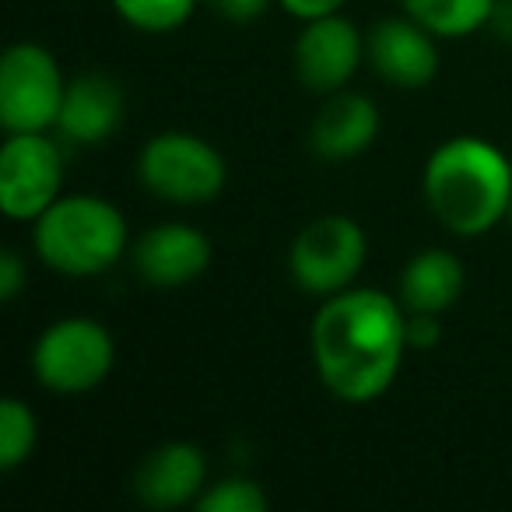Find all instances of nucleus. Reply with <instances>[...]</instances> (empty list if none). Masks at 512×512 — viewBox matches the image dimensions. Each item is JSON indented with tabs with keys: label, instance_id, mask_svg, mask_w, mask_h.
<instances>
[{
	"label": "nucleus",
	"instance_id": "nucleus-26",
	"mask_svg": "<svg viewBox=\"0 0 512 512\" xmlns=\"http://www.w3.org/2000/svg\"><path fill=\"white\" fill-rule=\"evenodd\" d=\"M509 158H512V155H509Z\"/></svg>",
	"mask_w": 512,
	"mask_h": 512
},
{
	"label": "nucleus",
	"instance_id": "nucleus-21",
	"mask_svg": "<svg viewBox=\"0 0 512 512\" xmlns=\"http://www.w3.org/2000/svg\"><path fill=\"white\" fill-rule=\"evenodd\" d=\"M404 334H407V348L411 351H432L435 344L442 341L439 313H407Z\"/></svg>",
	"mask_w": 512,
	"mask_h": 512
},
{
	"label": "nucleus",
	"instance_id": "nucleus-16",
	"mask_svg": "<svg viewBox=\"0 0 512 512\" xmlns=\"http://www.w3.org/2000/svg\"><path fill=\"white\" fill-rule=\"evenodd\" d=\"M400 8L435 39H467L488 25L495 0H400Z\"/></svg>",
	"mask_w": 512,
	"mask_h": 512
},
{
	"label": "nucleus",
	"instance_id": "nucleus-3",
	"mask_svg": "<svg viewBox=\"0 0 512 512\" xmlns=\"http://www.w3.org/2000/svg\"><path fill=\"white\" fill-rule=\"evenodd\" d=\"M130 246L120 207L95 193L57 197L32 221V249L43 267L64 278H99L113 271Z\"/></svg>",
	"mask_w": 512,
	"mask_h": 512
},
{
	"label": "nucleus",
	"instance_id": "nucleus-20",
	"mask_svg": "<svg viewBox=\"0 0 512 512\" xmlns=\"http://www.w3.org/2000/svg\"><path fill=\"white\" fill-rule=\"evenodd\" d=\"M207 11L232 25H249V22H260L267 15L274 0H204Z\"/></svg>",
	"mask_w": 512,
	"mask_h": 512
},
{
	"label": "nucleus",
	"instance_id": "nucleus-4",
	"mask_svg": "<svg viewBox=\"0 0 512 512\" xmlns=\"http://www.w3.org/2000/svg\"><path fill=\"white\" fill-rule=\"evenodd\" d=\"M137 179L151 197L176 207L211 204L228 183V165L211 141L186 130H162L137 155Z\"/></svg>",
	"mask_w": 512,
	"mask_h": 512
},
{
	"label": "nucleus",
	"instance_id": "nucleus-1",
	"mask_svg": "<svg viewBox=\"0 0 512 512\" xmlns=\"http://www.w3.org/2000/svg\"><path fill=\"white\" fill-rule=\"evenodd\" d=\"M407 309L379 288H344L313 316L309 351L320 383L341 404H372L393 386L407 348Z\"/></svg>",
	"mask_w": 512,
	"mask_h": 512
},
{
	"label": "nucleus",
	"instance_id": "nucleus-18",
	"mask_svg": "<svg viewBox=\"0 0 512 512\" xmlns=\"http://www.w3.org/2000/svg\"><path fill=\"white\" fill-rule=\"evenodd\" d=\"M113 11L144 36H169L197 11V0H113Z\"/></svg>",
	"mask_w": 512,
	"mask_h": 512
},
{
	"label": "nucleus",
	"instance_id": "nucleus-6",
	"mask_svg": "<svg viewBox=\"0 0 512 512\" xmlns=\"http://www.w3.org/2000/svg\"><path fill=\"white\" fill-rule=\"evenodd\" d=\"M369 256L365 228L348 214H320L299 228L288 249V274L295 288L313 299H330L358 281Z\"/></svg>",
	"mask_w": 512,
	"mask_h": 512
},
{
	"label": "nucleus",
	"instance_id": "nucleus-5",
	"mask_svg": "<svg viewBox=\"0 0 512 512\" xmlns=\"http://www.w3.org/2000/svg\"><path fill=\"white\" fill-rule=\"evenodd\" d=\"M116 365V341L99 320L64 316L36 337L32 372L36 383L60 397H78L109 379Z\"/></svg>",
	"mask_w": 512,
	"mask_h": 512
},
{
	"label": "nucleus",
	"instance_id": "nucleus-25",
	"mask_svg": "<svg viewBox=\"0 0 512 512\" xmlns=\"http://www.w3.org/2000/svg\"><path fill=\"white\" fill-rule=\"evenodd\" d=\"M505 221H509V225H512V204H509V218H505Z\"/></svg>",
	"mask_w": 512,
	"mask_h": 512
},
{
	"label": "nucleus",
	"instance_id": "nucleus-2",
	"mask_svg": "<svg viewBox=\"0 0 512 512\" xmlns=\"http://www.w3.org/2000/svg\"><path fill=\"white\" fill-rule=\"evenodd\" d=\"M421 193L432 218L456 239L488 235L509 218L512 158L484 137H449L428 155Z\"/></svg>",
	"mask_w": 512,
	"mask_h": 512
},
{
	"label": "nucleus",
	"instance_id": "nucleus-10",
	"mask_svg": "<svg viewBox=\"0 0 512 512\" xmlns=\"http://www.w3.org/2000/svg\"><path fill=\"white\" fill-rule=\"evenodd\" d=\"M211 256V239L186 221H158L130 246L134 274L158 292H176L197 281L211 267Z\"/></svg>",
	"mask_w": 512,
	"mask_h": 512
},
{
	"label": "nucleus",
	"instance_id": "nucleus-14",
	"mask_svg": "<svg viewBox=\"0 0 512 512\" xmlns=\"http://www.w3.org/2000/svg\"><path fill=\"white\" fill-rule=\"evenodd\" d=\"M123 116H127V99L120 81L106 74H78L67 81L57 130L74 144H102L123 127Z\"/></svg>",
	"mask_w": 512,
	"mask_h": 512
},
{
	"label": "nucleus",
	"instance_id": "nucleus-12",
	"mask_svg": "<svg viewBox=\"0 0 512 512\" xmlns=\"http://www.w3.org/2000/svg\"><path fill=\"white\" fill-rule=\"evenodd\" d=\"M130 488L137 502L148 509H183L197 502L200 491L207 488V460L193 442H162L141 456Z\"/></svg>",
	"mask_w": 512,
	"mask_h": 512
},
{
	"label": "nucleus",
	"instance_id": "nucleus-22",
	"mask_svg": "<svg viewBox=\"0 0 512 512\" xmlns=\"http://www.w3.org/2000/svg\"><path fill=\"white\" fill-rule=\"evenodd\" d=\"M25 278H29V271H25L22 253L18 249H4L0 253V302H15L25 288Z\"/></svg>",
	"mask_w": 512,
	"mask_h": 512
},
{
	"label": "nucleus",
	"instance_id": "nucleus-8",
	"mask_svg": "<svg viewBox=\"0 0 512 512\" xmlns=\"http://www.w3.org/2000/svg\"><path fill=\"white\" fill-rule=\"evenodd\" d=\"M64 197V155L50 130L8 134L0 148V211L11 221H36Z\"/></svg>",
	"mask_w": 512,
	"mask_h": 512
},
{
	"label": "nucleus",
	"instance_id": "nucleus-23",
	"mask_svg": "<svg viewBox=\"0 0 512 512\" xmlns=\"http://www.w3.org/2000/svg\"><path fill=\"white\" fill-rule=\"evenodd\" d=\"M278 4L292 18H299V22H313V18H323V15H337L348 0H278Z\"/></svg>",
	"mask_w": 512,
	"mask_h": 512
},
{
	"label": "nucleus",
	"instance_id": "nucleus-19",
	"mask_svg": "<svg viewBox=\"0 0 512 512\" xmlns=\"http://www.w3.org/2000/svg\"><path fill=\"white\" fill-rule=\"evenodd\" d=\"M197 512H267L271 498L253 477H221V481L207 484L200 498L193 502Z\"/></svg>",
	"mask_w": 512,
	"mask_h": 512
},
{
	"label": "nucleus",
	"instance_id": "nucleus-15",
	"mask_svg": "<svg viewBox=\"0 0 512 512\" xmlns=\"http://www.w3.org/2000/svg\"><path fill=\"white\" fill-rule=\"evenodd\" d=\"M467 274L449 249H421L404 264L397 281V299L407 313H446L463 295Z\"/></svg>",
	"mask_w": 512,
	"mask_h": 512
},
{
	"label": "nucleus",
	"instance_id": "nucleus-13",
	"mask_svg": "<svg viewBox=\"0 0 512 512\" xmlns=\"http://www.w3.org/2000/svg\"><path fill=\"white\" fill-rule=\"evenodd\" d=\"M379 137V109L369 95L334 92L309 127V151L323 162H351L365 155Z\"/></svg>",
	"mask_w": 512,
	"mask_h": 512
},
{
	"label": "nucleus",
	"instance_id": "nucleus-17",
	"mask_svg": "<svg viewBox=\"0 0 512 512\" xmlns=\"http://www.w3.org/2000/svg\"><path fill=\"white\" fill-rule=\"evenodd\" d=\"M36 442H39L36 411L18 397L0 400V470L11 474L22 463H29V456L36 453Z\"/></svg>",
	"mask_w": 512,
	"mask_h": 512
},
{
	"label": "nucleus",
	"instance_id": "nucleus-7",
	"mask_svg": "<svg viewBox=\"0 0 512 512\" xmlns=\"http://www.w3.org/2000/svg\"><path fill=\"white\" fill-rule=\"evenodd\" d=\"M67 81L57 57L39 43H11L0 57V127L4 134L53 130Z\"/></svg>",
	"mask_w": 512,
	"mask_h": 512
},
{
	"label": "nucleus",
	"instance_id": "nucleus-11",
	"mask_svg": "<svg viewBox=\"0 0 512 512\" xmlns=\"http://www.w3.org/2000/svg\"><path fill=\"white\" fill-rule=\"evenodd\" d=\"M365 57L379 81L404 92L432 85L439 74V46L435 36L414 18H383L365 36Z\"/></svg>",
	"mask_w": 512,
	"mask_h": 512
},
{
	"label": "nucleus",
	"instance_id": "nucleus-24",
	"mask_svg": "<svg viewBox=\"0 0 512 512\" xmlns=\"http://www.w3.org/2000/svg\"><path fill=\"white\" fill-rule=\"evenodd\" d=\"M484 29H488L498 43L512 46V0H495V8H491L488 25H484Z\"/></svg>",
	"mask_w": 512,
	"mask_h": 512
},
{
	"label": "nucleus",
	"instance_id": "nucleus-9",
	"mask_svg": "<svg viewBox=\"0 0 512 512\" xmlns=\"http://www.w3.org/2000/svg\"><path fill=\"white\" fill-rule=\"evenodd\" d=\"M365 57V39L355 22L337 11L313 22H302V32L295 36L292 64L302 88L320 95H334L358 74Z\"/></svg>",
	"mask_w": 512,
	"mask_h": 512
}]
</instances>
